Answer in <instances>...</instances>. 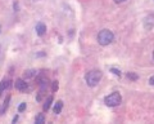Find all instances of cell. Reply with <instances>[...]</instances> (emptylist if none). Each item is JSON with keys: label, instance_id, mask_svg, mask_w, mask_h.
I'll return each mask as SVG.
<instances>
[{"label": "cell", "instance_id": "7", "mask_svg": "<svg viewBox=\"0 0 154 124\" xmlns=\"http://www.w3.org/2000/svg\"><path fill=\"white\" fill-rule=\"evenodd\" d=\"M11 84H12L11 79H3L2 82H0V96H2V93L4 92V90L11 87Z\"/></svg>", "mask_w": 154, "mask_h": 124}, {"label": "cell", "instance_id": "4", "mask_svg": "<svg viewBox=\"0 0 154 124\" xmlns=\"http://www.w3.org/2000/svg\"><path fill=\"white\" fill-rule=\"evenodd\" d=\"M38 85H40V93H38V96L36 97L37 101H41L42 96H44V93L46 92L48 89V84H49V80H48V78H38Z\"/></svg>", "mask_w": 154, "mask_h": 124}, {"label": "cell", "instance_id": "9", "mask_svg": "<svg viewBox=\"0 0 154 124\" xmlns=\"http://www.w3.org/2000/svg\"><path fill=\"white\" fill-rule=\"evenodd\" d=\"M36 75H37V71L31 69V70L25 71V74H23V78H25V79H30V78H33V76H36Z\"/></svg>", "mask_w": 154, "mask_h": 124}, {"label": "cell", "instance_id": "17", "mask_svg": "<svg viewBox=\"0 0 154 124\" xmlns=\"http://www.w3.org/2000/svg\"><path fill=\"white\" fill-rule=\"evenodd\" d=\"M110 71L114 74V75H118V76H121V71L117 70V69H110Z\"/></svg>", "mask_w": 154, "mask_h": 124}, {"label": "cell", "instance_id": "21", "mask_svg": "<svg viewBox=\"0 0 154 124\" xmlns=\"http://www.w3.org/2000/svg\"><path fill=\"white\" fill-rule=\"evenodd\" d=\"M0 32H2V26H0Z\"/></svg>", "mask_w": 154, "mask_h": 124}, {"label": "cell", "instance_id": "20", "mask_svg": "<svg viewBox=\"0 0 154 124\" xmlns=\"http://www.w3.org/2000/svg\"><path fill=\"white\" fill-rule=\"evenodd\" d=\"M116 3H123V2H126V0H114Z\"/></svg>", "mask_w": 154, "mask_h": 124}, {"label": "cell", "instance_id": "2", "mask_svg": "<svg viewBox=\"0 0 154 124\" xmlns=\"http://www.w3.org/2000/svg\"><path fill=\"white\" fill-rule=\"evenodd\" d=\"M113 39H114L113 32L110 30H107V28H104V30H102L98 34V43L100 45H103V47L110 44V43L113 41Z\"/></svg>", "mask_w": 154, "mask_h": 124}, {"label": "cell", "instance_id": "11", "mask_svg": "<svg viewBox=\"0 0 154 124\" xmlns=\"http://www.w3.org/2000/svg\"><path fill=\"white\" fill-rule=\"evenodd\" d=\"M51 102H53V96H49V97H48V100L45 101L44 106H42V109H44V111H48V110H49L50 106H51Z\"/></svg>", "mask_w": 154, "mask_h": 124}, {"label": "cell", "instance_id": "22", "mask_svg": "<svg viewBox=\"0 0 154 124\" xmlns=\"http://www.w3.org/2000/svg\"><path fill=\"white\" fill-rule=\"evenodd\" d=\"M153 60H154V52H153Z\"/></svg>", "mask_w": 154, "mask_h": 124}, {"label": "cell", "instance_id": "16", "mask_svg": "<svg viewBox=\"0 0 154 124\" xmlns=\"http://www.w3.org/2000/svg\"><path fill=\"white\" fill-rule=\"evenodd\" d=\"M58 88H59V84H58V82L55 80V82H53V92H57Z\"/></svg>", "mask_w": 154, "mask_h": 124}, {"label": "cell", "instance_id": "5", "mask_svg": "<svg viewBox=\"0 0 154 124\" xmlns=\"http://www.w3.org/2000/svg\"><path fill=\"white\" fill-rule=\"evenodd\" d=\"M143 25H144V28H145V30H152L154 27V16L153 14H149V16H146L144 18Z\"/></svg>", "mask_w": 154, "mask_h": 124}, {"label": "cell", "instance_id": "14", "mask_svg": "<svg viewBox=\"0 0 154 124\" xmlns=\"http://www.w3.org/2000/svg\"><path fill=\"white\" fill-rule=\"evenodd\" d=\"M127 78L135 82V80H137V79H139V76H137L136 74H134V73H127Z\"/></svg>", "mask_w": 154, "mask_h": 124}, {"label": "cell", "instance_id": "18", "mask_svg": "<svg viewBox=\"0 0 154 124\" xmlns=\"http://www.w3.org/2000/svg\"><path fill=\"white\" fill-rule=\"evenodd\" d=\"M149 84H150V85H153V87H154V75L152 76L150 79H149Z\"/></svg>", "mask_w": 154, "mask_h": 124}, {"label": "cell", "instance_id": "13", "mask_svg": "<svg viewBox=\"0 0 154 124\" xmlns=\"http://www.w3.org/2000/svg\"><path fill=\"white\" fill-rule=\"evenodd\" d=\"M35 123L36 124H42V123H45V118L42 114H40V115H37L36 119H35Z\"/></svg>", "mask_w": 154, "mask_h": 124}, {"label": "cell", "instance_id": "8", "mask_svg": "<svg viewBox=\"0 0 154 124\" xmlns=\"http://www.w3.org/2000/svg\"><path fill=\"white\" fill-rule=\"evenodd\" d=\"M45 32H46V26L44 25V23H42V22L36 23V34L38 36H42Z\"/></svg>", "mask_w": 154, "mask_h": 124}, {"label": "cell", "instance_id": "1", "mask_svg": "<svg viewBox=\"0 0 154 124\" xmlns=\"http://www.w3.org/2000/svg\"><path fill=\"white\" fill-rule=\"evenodd\" d=\"M102 76H103V73L100 70H91L85 75V80L89 87H95L102 80Z\"/></svg>", "mask_w": 154, "mask_h": 124}, {"label": "cell", "instance_id": "12", "mask_svg": "<svg viewBox=\"0 0 154 124\" xmlns=\"http://www.w3.org/2000/svg\"><path fill=\"white\" fill-rule=\"evenodd\" d=\"M62 109H63V102H62V101H57L55 106H54V114H60Z\"/></svg>", "mask_w": 154, "mask_h": 124}, {"label": "cell", "instance_id": "6", "mask_svg": "<svg viewBox=\"0 0 154 124\" xmlns=\"http://www.w3.org/2000/svg\"><path fill=\"white\" fill-rule=\"evenodd\" d=\"M14 87H16V89H18L19 92H25L27 89V83L25 79H17L16 83H14Z\"/></svg>", "mask_w": 154, "mask_h": 124}, {"label": "cell", "instance_id": "3", "mask_svg": "<svg viewBox=\"0 0 154 124\" xmlns=\"http://www.w3.org/2000/svg\"><path fill=\"white\" fill-rule=\"evenodd\" d=\"M121 101H122V97H121V94H119L118 92L110 93V94H108V96L104 98V103L107 105V106H109V107L118 106V105L121 103Z\"/></svg>", "mask_w": 154, "mask_h": 124}, {"label": "cell", "instance_id": "19", "mask_svg": "<svg viewBox=\"0 0 154 124\" xmlns=\"http://www.w3.org/2000/svg\"><path fill=\"white\" fill-rule=\"evenodd\" d=\"M17 120H18V115H16V116H14V118H13V123H16Z\"/></svg>", "mask_w": 154, "mask_h": 124}, {"label": "cell", "instance_id": "15", "mask_svg": "<svg viewBox=\"0 0 154 124\" xmlns=\"http://www.w3.org/2000/svg\"><path fill=\"white\" fill-rule=\"evenodd\" d=\"M23 110H26V102H23V103H21V105L18 106V111H19V113H22Z\"/></svg>", "mask_w": 154, "mask_h": 124}, {"label": "cell", "instance_id": "10", "mask_svg": "<svg viewBox=\"0 0 154 124\" xmlns=\"http://www.w3.org/2000/svg\"><path fill=\"white\" fill-rule=\"evenodd\" d=\"M9 101H11V96H8L7 100H5V102H4L2 106H0V115H3L4 113H5V110L8 109V105H9Z\"/></svg>", "mask_w": 154, "mask_h": 124}]
</instances>
